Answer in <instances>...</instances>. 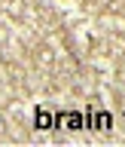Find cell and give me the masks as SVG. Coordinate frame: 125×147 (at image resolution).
Wrapping results in <instances>:
<instances>
[{"label":"cell","mask_w":125,"mask_h":147,"mask_svg":"<svg viewBox=\"0 0 125 147\" xmlns=\"http://www.w3.org/2000/svg\"><path fill=\"white\" fill-rule=\"evenodd\" d=\"M110 126H113V113H110V110H98L95 104L86 110V129H95V132H107Z\"/></svg>","instance_id":"cell-1"},{"label":"cell","mask_w":125,"mask_h":147,"mask_svg":"<svg viewBox=\"0 0 125 147\" xmlns=\"http://www.w3.org/2000/svg\"><path fill=\"white\" fill-rule=\"evenodd\" d=\"M55 129H70V132L86 129V113H80V110H58L55 113Z\"/></svg>","instance_id":"cell-2"},{"label":"cell","mask_w":125,"mask_h":147,"mask_svg":"<svg viewBox=\"0 0 125 147\" xmlns=\"http://www.w3.org/2000/svg\"><path fill=\"white\" fill-rule=\"evenodd\" d=\"M34 129H40V132L55 129V113L46 107V104H37V110H34Z\"/></svg>","instance_id":"cell-3"}]
</instances>
